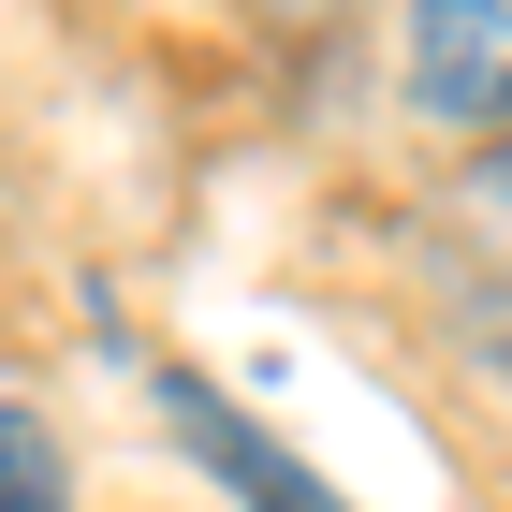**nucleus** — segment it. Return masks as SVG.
I'll list each match as a JSON object with an SVG mask.
<instances>
[{
    "label": "nucleus",
    "instance_id": "1",
    "mask_svg": "<svg viewBox=\"0 0 512 512\" xmlns=\"http://www.w3.org/2000/svg\"><path fill=\"white\" fill-rule=\"evenodd\" d=\"M410 88H425V118H454V132L498 147L512 132V0H439V15H410Z\"/></svg>",
    "mask_w": 512,
    "mask_h": 512
},
{
    "label": "nucleus",
    "instance_id": "2",
    "mask_svg": "<svg viewBox=\"0 0 512 512\" xmlns=\"http://www.w3.org/2000/svg\"><path fill=\"white\" fill-rule=\"evenodd\" d=\"M176 425H191V454H205V469H235V483H249V512H337V498H308V469H293V454H264V439H249L220 395H191V381H176Z\"/></svg>",
    "mask_w": 512,
    "mask_h": 512
},
{
    "label": "nucleus",
    "instance_id": "3",
    "mask_svg": "<svg viewBox=\"0 0 512 512\" xmlns=\"http://www.w3.org/2000/svg\"><path fill=\"white\" fill-rule=\"evenodd\" d=\"M0 512H74V454L30 395H0Z\"/></svg>",
    "mask_w": 512,
    "mask_h": 512
},
{
    "label": "nucleus",
    "instance_id": "4",
    "mask_svg": "<svg viewBox=\"0 0 512 512\" xmlns=\"http://www.w3.org/2000/svg\"><path fill=\"white\" fill-rule=\"evenodd\" d=\"M483 191H498V205H512V132H498V147H483Z\"/></svg>",
    "mask_w": 512,
    "mask_h": 512
}]
</instances>
